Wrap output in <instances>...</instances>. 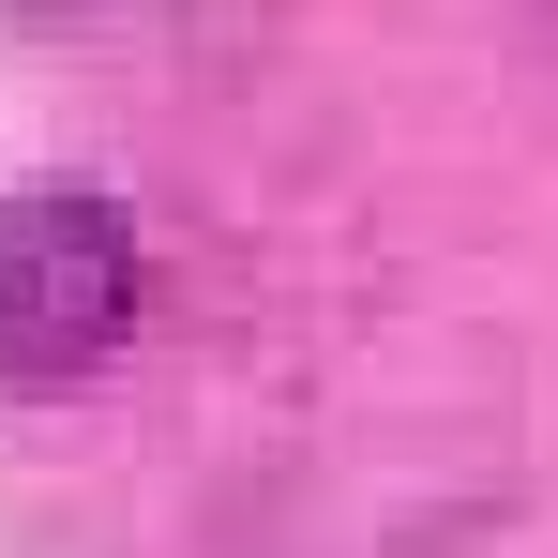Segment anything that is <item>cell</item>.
<instances>
[{
  "label": "cell",
  "mask_w": 558,
  "mask_h": 558,
  "mask_svg": "<svg viewBox=\"0 0 558 558\" xmlns=\"http://www.w3.org/2000/svg\"><path fill=\"white\" fill-rule=\"evenodd\" d=\"M136 332V227L106 196L0 211V377H92Z\"/></svg>",
  "instance_id": "cell-1"
}]
</instances>
